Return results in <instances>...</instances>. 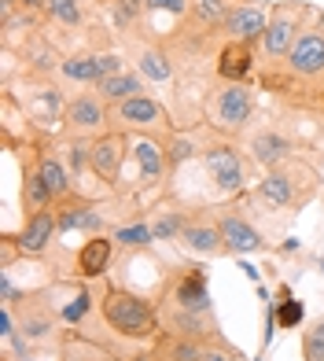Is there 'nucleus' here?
Here are the masks:
<instances>
[{"instance_id":"1","label":"nucleus","mask_w":324,"mask_h":361,"mask_svg":"<svg viewBox=\"0 0 324 361\" xmlns=\"http://www.w3.org/2000/svg\"><path fill=\"white\" fill-rule=\"evenodd\" d=\"M104 321L107 328H115L118 336L125 339H151L158 332V314L155 306L137 291H125V288H107L104 295Z\"/></svg>"},{"instance_id":"2","label":"nucleus","mask_w":324,"mask_h":361,"mask_svg":"<svg viewBox=\"0 0 324 361\" xmlns=\"http://www.w3.org/2000/svg\"><path fill=\"white\" fill-rule=\"evenodd\" d=\"M254 114V96L251 89L243 85V81H225L214 96V122L225 129V133H239V129H247Z\"/></svg>"},{"instance_id":"3","label":"nucleus","mask_w":324,"mask_h":361,"mask_svg":"<svg viewBox=\"0 0 324 361\" xmlns=\"http://www.w3.org/2000/svg\"><path fill=\"white\" fill-rule=\"evenodd\" d=\"M302 4L299 0H284V4H277V11H269V30H266V56L269 59H280V56H291V48H295V41L302 37L299 34V19H302Z\"/></svg>"},{"instance_id":"4","label":"nucleus","mask_w":324,"mask_h":361,"mask_svg":"<svg viewBox=\"0 0 324 361\" xmlns=\"http://www.w3.org/2000/svg\"><path fill=\"white\" fill-rule=\"evenodd\" d=\"M203 166L221 192H239L243 188V159L232 144H225V140L206 144L203 147Z\"/></svg>"},{"instance_id":"5","label":"nucleus","mask_w":324,"mask_h":361,"mask_svg":"<svg viewBox=\"0 0 324 361\" xmlns=\"http://www.w3.org/2000/svg\"><path fill=\"white\" fill-rule=\"evenodd\" d=\"M111 122H118L125 129H162L166 126V111H162L158 100H151L144 92V96H129L122 104H111Z\"/></svg>"},{"instance_id":"6","label":"nucleus","mask_w":324,"mask_h":361,"mask_svg":"<svg viewBox=\"0 0 324 361\" xmlns=\"http://www.w3.org/2000/svg\"><path fill=\"white\" fill-rule=\"evenodd\" d=\"M218 228H221V240H225V251L229 255H258V251L269 247L262 240V233H258L243 214H236V210L218 214Z\"/></svg>"},{"instance_id":"7","label":"nucleus","mask_w":324,"mask_h":361,"mask_svg":"<svg viewBox=\"0 0 324 361\" xmlns=\"http://www.w3.org/2000/svg\"><path fill=\"white\" fill-rule=\"evenodd\" d=\"M125 133H104V137H96L92 140V173L104 180V185H118V177H122V162H125Z\"/></svg>"},{"instance_id":"8","label":"nucleus","mask_w":324,"mask_h":361,"mask_svg":"<svg viewBox=\"0 0 324 361\" xmlns=\"http://www.w3.org/2000/svg\"><path fill=\"white\" fill-rule=\"evenodd\" d=\"M56 225H59V233H74V228H81V233H89V236H100L104 214L89 200L67 195V200H59V207H56Z\"/></svg>"},{"instance_id":"9","label":"nucleus","mask_w":324,"mask_h":361,"mask_svg":"<svg viewBox=\"0 0 324 361\" xmlns=\"http://www.w3.org/2000/svg\"><path fill=\"white\" fill-rule=\"evenodd\" d=\"M181 243L192 255H203V258H218V255H229L225 251V240H221V228L218 218H188Z\"/></svg>"},{"instance_id":"10","label":"nucleus","mask_w":324,"mask_h":361,"mask_svg":"<svg viewBox=\"0 0 324 361\" xmlns=\"http://www.w3.org/2000/svg\"><path fill=\"white\" fill-rule=\"evenodd\" d=\"M225 34H232V41H262L266 30H269V11L258 8V4H236L225 19Z\"/></svg>"},{"instance_id":"11","label":"nucleus","mask_w":324,"mask_h":361,"mask_svg":"<svg viewBox=\"0 0 324 361\" xmlns=\"http://www.w3.org/2000/svg\"><path fill=\"white\" fill-rule=\"evenodd\" d=\"M173 306H181V310H196V314H210V291H206V273L199 266H192L185 269L181 276H177V284H173Z\"/></svg>"},{"instance_id":"12","label":"nucleus","mask_w":324,"mask_h":361,"mask_svg":"<svg viewBox=\"0 0 324 361\" xmlns=\"http://www.w3.org/2000/svg\"><path fill=\"white\" fill-rule=\"evenodd\" d=\"M107 118H111V111L104 107V96H89V92L74 96V100L67 104V111H63V122H67L74 133H85V129H100Z\"/></svg>"},{"instance_id":"13","label":"nucleus","mask_w":324,"mask_h":361,"mask_svg":"<svg viewBox=\"0 0 324 361\" xmlns=\"http://www.w3.org/2000/svg\"><path fill=\"white\" fill-rule=\"evenodd\" d=\"M291 71L299 78H317L324 74V34L320 30H310V34H302L291 48Z\"/></svg>"},{"instance_id":"14","label":"nucleus","mask_w":324,"mask_h":361,"mask_svg":"<svg viewBox=\"0 0 324 361\" xmlns=\"http://www.w3.org/2000/svg\"><path fill=\"white\" fill-rule=\"evenodd\" d=\"M56 233H59L56 214H52V210H41V214H30L26 225H23V233L11 236V240H15V247H19L23 255H41Z\"/></svg>"},{"instance_id":"15","label":"nucleus","mask_w":324,"mask_h":361,"mask_svg":"<svg viewBox=\"0 0 324 361\" xmlns=\"http://www.w3.org/2000/svg\"><path fill=\"white\" fill-rule=\"evenodd\" d=\"M170 332L173 336H188V339H218V321H214V310L210 314H196V310H181L173 306L170 310Z\"/></svg>"},{"instance_id":"16","label":"nucleus","mask_w":324,"mask_h":361,"mask_svg":"<svg viewBox=\"0 0 324 361\" xmlns=\"http://www.w3.org/2000/svg\"><path fill=\"white\" fill-rule=\"evenodd\" d=\"M254 67V44L251 41H229L218 52V74L225 81H243Z\"/></svg>"},{"instance_id":"17","label":"nucleus","mask_w":324,"mask_h":361,"mask_svg":"<svg viewBox=\"0 0 324 361\" xmlns=\"http://www.w3.org/2000/svg\"><path fill=\"white\" fill-rule=\"evenodd\" d=\"M254 195H258V203H266L269 210H284V207H291V200H295V180H291V173H284V170H273V173H266L262 180H258Z\"/></svg>"},{"instance_id":"18","label":"nucleus","mask_w":324,"mask_h":361,"mask_svg":"<svg viewBox=\"0 0 324 361\" xmlns=\"http://www.w3.org/2000/svg\"><path fill=\"white\" fill-rule=\"evenodd\" d=\"M111 255H115V243L107 236H89L77 251V273L85 276H104V269L111 266Z\"/></svg>"},{"instance_id":"19","label":"nucleus","mask_w":324,"mask_h":361,"mask_svg":"<svg viewBox=\"0 0 324 361\" xmlns=\"http://www.w3.org/2000/svg\"><path fill=\"white\" fill-rule=\"evenodd\" d=\"M48 203H52V192H48L37 162H30V166H23V214H41V210H48Z\"/></svg>"},{"instance_id":"20","label":"nucleus","mask_w":324,"mask_h":361,"mask_svg":"<svg viewBox=\"0 0 324 361\" xmlns=\"http://www.w3.org/2000/svg\"><path fill=\"white\" fill-rule=\"evenodd\" d=\"M133 155H137V166H140V180H144V185H155V180L170 170V162H166V147H158L151 137L137 140Z\"/></svg>"},{"instance_id":"21","label":"nucleus","mask_w":324,"mask_h":361,"mask_svg":"<svg viewBox=\"0 0 324 361\" xmlns=\"http://www.w3.org/2000/svg\"><path fill=\"white\" fill-rule=\"evenodd\" d=\"M251 152H254V159L262 162V166H269V170H277L280 162L291 155V140L287 137H280V133H273V129H262L254 140H251Z\"/></svg>"},{"instance_id":"22","label":"nucleus","mask_w":324,"mask_h":361,"mask_svg":"<svg viewBox=\"0 0 324 361\" xmlns=\"http://www.w3.org/2000/svg\"><path fill=\"white\" fill-rule=\"evenodd\" d=\"M37 170H41V177H44V185H48V192H52L56 203L67 200V195L74 192V177H70L67 166H63V159H56V155H37Z\"/></svg>"},{"instance_id":"23","label":"nucleus","mask_w":324,"mask_h":361,"mask_svg":"<svg viewBox=\"0 0 324 361\" xmlns=\"http://www.w3.org/2000/svg\"><path fill=\"white\" fill-rule=\"evenodd\" d=\"M229 11H232L229 0H192V8H188L192 23H196V26L203 30V34H206V30H218V26H225V19H229Z\"/></svg>"},{"instance_id":"24","label":"nucleus","mask_w":324,"mask_h":361,"mask_svg":"<svg viewBox=\"0 0 324 361\" xmlns=\"http://www.w3.org/2000/svg\"><path fill=\"white\" fill-rule=\"evenodd\" d=\"M100 96L107 104H122V100H129V96H144V81H140V74H115V78H104L100 81Z\"/></svg>"},{"instance_id":"25","label":"nucleus","mask_w":324,"mask_h":361,"mask_svg":"<svg viewBox=\"0 0 324 361\" xmlns=\"http://www.w3.org/2000/svg\"><path fill=\"white\" fill-rule=\"evenodd\" d=\"M273 302H277V321H280V328H299L302 324V317H306V306H302V299H295L291 295V288L284 284L277 295H273Z\"/></svg>"},{"instance_id":"26","label":"nucleus","mask_w":324,"mask_h":361,"mask_svg":"<svg viewBox=\"0 0 324 361\" xmlns=\"http://www.w3.org/2000/svg\"><path fill=\"white\" fill-rule=\"evenodd\" d=\"M137 67H140L144 78H151V81H170L173 78V63H170V56L162 52V48H144Z\"/></svg>"},{"instance_id":"27","label":"nucleus","mask_w":324,"mask_h":361,"mask_svg":"<svg viewBox=\"0 0 324 361\" xmlns=\"http://www.w3.org/2000/svg\"><path fill=\"white\" fill-rule=\"evenodd\" d=\"M44 11H48V19L59 23V26H81V19H85L81 0H44Z\"/></svg>"},{"instance_id":"28","label":"nucleus","mask_w":324,"mask_h":361,"mask_svg":"<svg viewBox=\"0 0 324 361\" xmlns=\"http://www.w3.org/2000/svg\"><path fill=\"white\" fill-rule=\"evenodd\" d=\"M185 225H188L185 210H162V214L151 221V233H155V240H181Z\"/></svg>"},{"instance_id":"29","label":"nucleus","mask_w":324,"mask_h":361,"mask_svg":"<svg viewBox=\"0 0 324 361\" xmlns=\"http://www.w3.org/2000/svg\"><path fill=\"white\" fill-rule=\"evenodd\" d=\"M63 78L70 81H92V85H100V67H96V56H70L63 63Z\"/></svg>"},{"instance_id":"30","label":"nucleus","mask_w":324,"mask_h":361,"mask_svg":"<svg viewBox=\"0 0 324 361\" xmlns=\"http://www.w3.org/2000/svg\"><path fill=\"white\" fill-rule=\"evenodd\" d=\"M151 240H155L151 221H137V225H122V228H115V243H118V247H125V251L148 247Z\"/></svg>"},{"instance_id":"31","label":"nucleus","mask_w":324,"mask_h":361,"mask_svg":"<svg viewBox=\"0 0 324 361\" xmlns=\"http://www.w3.org/2000/svg\"><path fill=\"white\" fill-rule=\"evenodd\" d=\"M52 328H56V317L48 310H26V317H23L26 339H44V336H52Z\"/></svg>"},{"instance_id":"32","label":"nucleus","mask_w":324,"mask_h":361,"mask_svg":"<svg viewBox=\"0 0 324 361\" xmlns=\"http://www.w3.org/2000/svg\"><path fill=\"white\" fill-rule=\"evenodd\" d=\"M203 354H206V339H188V336L170 339V361H199Z\"/></svg>"},{"instance_id":"33","label":"nucleus","mask_w":324,"mask_h":361,"mask_svg":"<svg viewBox=\"0 0 324 361\" xmlns=\"http://www.w3.org/2000/svg\"><path fill=\"white\" fill-rule=\"evenodd\" d=\"M302 357L306 361H324V317H317L302 332Z\"/></svg>"},{"instance_id":"34","label":"nucleus","mask_w":324,"mask_h":361,"mask_svg":"<svg viewBox=\"0 0 324 361\" xmlns=\"http://www.w3.org/2000/svg\"><path fill=\"white\" fill-rule=\"evenodd\" d=\"M67 162H70V177L85 173V166H92V144L89 140H70L67 144Z\"/></svg>"},{"instance_id":"35","label":"nucleus","mask_w":324,"mask_h":361,"mask_svg":"<svg viewBox=\"0 0 324 361\" xmlns=\"http://www.w3.org/2000/svg\"><path fill=\"white\" fill-rule=\"evenodd\" d=\"M196 155V144H192L188 137H170V144H166V162H170V170H177L185 159H192Z\"/></svg>"},{"instance_id":"36","label":"nucleus","mask_w":324,"mask_h":361,"mask_svg":"<svg viewBox=\"0 0 324 361\" xmlns=\"http://www.w3.org/2000/svg\"><path fill=\"white\" fill-rule=\"evenodd\" d=\"M188 8H192V0H144V11H166L173 19L188 15Z\"/></svg>"},{"instance_id":"37","label":"nucleus","mask_w":324,"mask_h":361,"mask_svg":"<svg viewBox=\"0 0 324 361\" xmlns=\"http://www.w3.org/2000/svg\"><path fill=\"white\" fill-rule=\"evenodd\" d=\"M96 67H100V81L115 78V74H122V56L118 52H104V56H96Z\"/></svg>"},{"instance_id":"38","label":"nucleus","mask_w":324,"mask_h":361,"mask_svg":"<svg viewBox=\"0 0 324 361\" xmlns=\"http://www.w3.org/2000/svg\"><path fill=\"white\" fill-rule=\"evenodd\" d=\"M89 314V291H81V295H74V302L63 310V321H70V324H77L81 317Z\"/></svg>"},{"instance_id":"39","label":"nucleus","mask_w":324,"mask_h":361,"mask_svg":"<svg viewBox=\"0 0 324 361\" xmlns=\"http://www.w3.org/2000/svg\"><path fill=\"white\" fill-rule=\"evenodd\" d=\"M239 350L236 347H225V343H218V347H206V354L199 361H236Z\"/></svg>"},{"instance_id":"40","label":"nucleus","mask_w":324,"mask_h":361,"mask_svg":"<svg viewBox=\"0 0 324 361\" xmlns=\"http://www.w3.org/2000/svg\"><path fill=\"white\" fill-rule=\"evenodd\" d=\"M19 4H23L26 11H37V8H44V0H19Z\"/></svg>"},{"instance_id":"41","label":"nucleus","mask_w":324,"mask_h":361,"mask_svg":"<svg viewBox=\"0 0 324 361\" xmlns=\"http://www.w3.org/2000/svg\"><path fill=\"white\" fill-rule=\"evenodd\" d=\"M96 361H115V357H107V354H100V357H96Z\"/></svg>"}]
</instances>
